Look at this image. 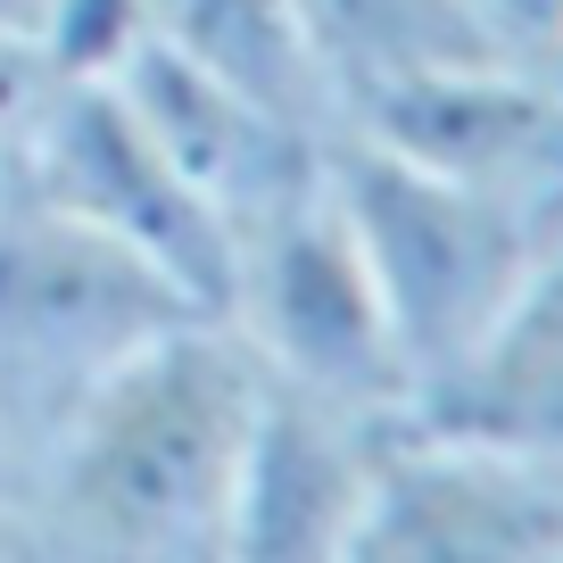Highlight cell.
<instances>
[{
  "label": "cell",
  "instance_id": "6da1fadb",
  "mask_svg": "<svg viewBox=\"0 0 563 563\" xmlns=\"http://www.w3.org/2000/svg\"><path fill=\"white\" fill-rule=\"evenodd\" d=\"M257 365L216 316L117 373L25 473L51 563H232Z\"/></svg>",
  "mask_w": 563,
  "mask_h": 563
},
{
  "label": "cell",
  "instance_id": "7a4b0ae2",
  "mask_svg": "<svg viewBox=\"0 0 563 563\" xmlns=\"http://www.w3.org/2000/svg\"><path fill=\"white\" fill-rule=\"evenodd\" d=\"M199 316L208 307L141 249L42 199H9L0 208V431L18 456V489L34 456L133 356H150Z\"/></svg>",
  "mask_w": 563,
  "mask_h": 563
},
{
  "label": "cell",
  "instance_id": "3957f363",
  "mask_svg": "<svg viewBox=\"0 0 563 563\" xmlns=\"http://www.w3.org/2000/svg\"><path fill=\"white\" fill-rule=\"evenodd\" d=\"M332 199L373 265V290H382L389 323H398V349L415 365V398L506 316L514 290L555 249V232H539L514 208H497V199L431 175L422 158L373 141L365 124H349L332 141Z\"/></svg>",
  "mask_w": 563,
  "mask_h": 563
},
{
  "label": "cell",
  "instance_id": "277c9868",
  "mask_svg": "<svg viewBox=\"0 0 563 563\" xmlns=\"http://www.w3.org/2000/svg\"><path fill=\"white\" fill-rule=\"evenodd\" d=\"M216 323L282 389H307V398L356 406L382 422L415 415V365H406L398 323L373 290V265L332 199V175L299 208L265 216L232 241Z\"/></svg>",
  "mask_w": 563,
  "mask_h": 563
},
{
  "label": "cell",
  "instance_id": "5b68a950",
  "mask_svg": "<svg viewBox=\"0 0 563 563\" xmlns=\"http://www.w3.org/2000/svg\"><path fill=\"white\" fill-rule=\"evenodd\" d=\"M18 199H42L58 216L100 224L108 241L166 265L216 316L224 274H232V232L175 175V158L150 141V124L133 117V100L117 84H67V75L51 84L34 141H25V166H18Z\"/></svg>",
  "mask_w": 563,
  "mask_h": 563
},
{
  "label": "cell",
  "instance_id": "8992f818",
  "mask_svg": "<svg viewBox=\"0 0 563 563\" xmlns=\"http://www.w3.org/2000/svg\"><path fill=\"white\" fill-rule=\"evenodd\" d=\"M349 563H563V473L406 415L382 448Z\"/></svg>",
  "mask_w": 563,
  "mask_h": 563
},
{
  "label": "cell",
  "instance_id": "52a82bcc",
  "mask_svg": "<svg viewBox=\"0 0 563 563\" xmlns=\"http://www.w3.org/2000/svg\"><path fill=\"white\" fill-rule=\"evenodd\" d=\"M373 141L422 158L431 175L514 208L522 224L563 241V84L514 58H481L456 75H422L356 108Z\"/></svg>",
  "mask_w": 563,
  "mask_h": 563
},
{
  "label": "cell",
  "instance_id": "ba28073f",
  "mask_svg": "<svg viewBox=\"0 0 563 563\" xmlns=\"http://www.w3.org/2000/svg\"><path fill=\"white\" fill-rule=\"evenodd\" d=\"M398 422L257 373V422L232 489V563H349Z\"/></svg>",
  "mask_w": 563,
  "mask_h": 563
},
{
  "label": "cell",
  "instance_id": "9c48e42d",
  "mask_svg": "<svg viewBox=\"0 0 563 563\" xmlns=\"http://www.w3.org/2000/svg\"><path fill=\"white\" fill-rule=\"evenodd\" d=\"M117 91L133 100V117L150 124L175 175L191 183L216 208V224L241 241L249 224L299 208L323 175H332V133H307V124L274 117V108L224 91L216 75L183 67L175 51H141L133 67L117 75Z\"/></svg>",
  "mask_w": 563,
  "mask_h": 563
},
{
  "label": "cell",
  "instance_id": "30bf717a",
  "mask_svg": "<svg viewBox=\"0 0 563 563\" xmlns=\"http://www.w3.org/2000/svg\"><path fill=\"white\" fill-rule=\"evenodd\" d=\"M415 422L563 473V241L514 290V307L415 398Z\"/></svg>",
  "mask_w": 563,
  "mask_h": 563
},
{
  "label": "cell",
  "instance_id": "8fae6325",
  "mask_svg": "<svg viewBox=\"0 0 563 563\" xmlns=\"http://www.w3.org/2000/svg\"><path fill=\"white\" fill-rule=\"evenodd\" d=\"M158 51L307 133H349V100L332 84L307 0H158Z\"/></svg>",
  "mask_w": 563,
  "mask_h": 563
},
{
  "label": "cell",
  "instance_id": "7c38bea8",
  "mask_svg": "<svg viewBox=\"0 0 563 563\" xmlns=\"http://www.w3.org/2000/svg\"><path fill=\"white\" fill-rule=\"evenodd\" d=\"M307 18H316V42L332 58L340 100H349V124L382 91L481 67V58H506L464 0H307Z\"/></svg>",
  "mask_w": 563,
  "mask_h": 563
},
{
  "label": "cell",
  "instance_id": "4fadbf2b",
  "mask_svg": "<svg viewBox=\"0 0 563 563\" xmlns=\"http://www.w3.org/2000/svg\"><path fill=\"white\" fill-rule=\"evenodd\" d=\"M51 58L34 51V42L0 34V208L18 199V166H25V141H34V117L42 100H51Z\"/></svg>",
  "mask_w": 563,
  "mask_h": 563
},
{
  "label": "cell",
  "instance_id": "5bb4252c",
  "mask_svg": "<svg viewBox=\"0 0 563 563\" xmlns=\"http://www.w3.org/2000/svg\"><path fill=\"white\" fill-rule=\"evenodd\" d=\"M481 18V34L514 58V67H547L563 42V0H464Z\"/></svg>",
  "mask_w": 563,
  "mask_h": 563
},
{
  "label": "cell",
  "instance_id": "9a60e30c",
  "mask_svg": "<svg viewBox=\"0 0 563 563\" xmlns=\"http://www.w3.org/2000/svg\"><path fill=\"white\" fill-rule=\"evenodd\" d=\"M0 563H51V547H42V530H34L25 489H0Z\"/></svg>",
  "mask_w": 563,
  "mask_h": 563
},
{
  "label": "cell",
  "instance_id": "2e32d148",
  "mask_svg": "<svg viewBox=\"0 0 563 563\" xmlns=\"http://www.w3.org/2000/svg\"><path fill=\"white\" fill-rule=\"evenodd\" d=\"M42 18H51V0H0V34H18V42H34Z\"/></svg>",
  "mask_w": 563,
  "mask_h": 563
},
{
  "label": "cell",
  "instance_id": "e0dca14e",
  "mask_svg": "<svg viewBox=\"0 0 563 563\" xmlns=\"http://www.w3.org/2000/svg\"><path fill=\"white\" fill-rule=\"evenodd\" d=\"M0 489H18V456H9V431H0Z\"/></svg>",
  "mask_w": 563,
  "mask_h": 563
},
{
  "label": "cell",
  "instance_id": "ac0fdd59",
  "mask_svg": "<svg viewBox=\"0 0 563 563\" xmlns=\"http://www.w3.org/2000/svg\"><path fill=\"white\" fill-rule=\"evenodd\" d=\"M539 75H555V84H563V42H555V58H547V67Z\"/></svg>",
  "mask_w": 563,
  "mask_h": 563
}]
</instances>
